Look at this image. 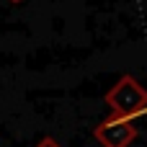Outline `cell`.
<instances>
[{
    "instance_id": "1",
    "label": "cell",
    "mask_w": 147,
    "mask_h": 147,
    "mask_svg": "<svg viewBox=\"0 0 147 147\" xmlns=\"http://www.w3.org/2000/svg\"><path fill=\"white\" fill-rule=\"evenodd\" d=\"M106 106L111 109V116L109 119L132 121V119L147 114V90L140 85L137 78L121 75L114 83V88L106 93Z\"/></svg>"
},
{
    "instance_id": "2",
    "label": "cell",
    "mask_w": 147,
    "mask_h": 147,
    "mask_svg": "<svg viewBox=\"0 0 147 147\" xmlns=\"http://www.w3.org/2000/svg\"><path fill=\"white\" fill-rule=\"evenodd\" d=\"M93 137L101 147H129L137 140V129H134L132 121L106 119L93 129Z\"/></svg>"
},
{
    "instance_id": "3",
    "label": "cell",
    "mask_w": 147,
    "mask_h": 147,
    "mask_svg": "<svg viewBox=\"0 0 147 147\" xmlns=\"http://www.w3.org/2000/svg\"><path fill=\"white\" fill-rule=\"evenodd\" d=\"M36 147H59V142H57V140H52V137H44Z\"/></svg>"
},
{
    "instance_id": "4",
    "label": "cell",
    "mask_w": 147,
    "mask_h": 147,
    "mask_svg": "<svg viewBox=\"0 0 147 147\" xmlns=\"http://www.w3.org/2000/svg\"><path fill=\"white\" fill-rule=\"evenodd\" d=\"M8 3H13V5H18V3H23V0H8Z\"/></svg>"
}]
</instances>
